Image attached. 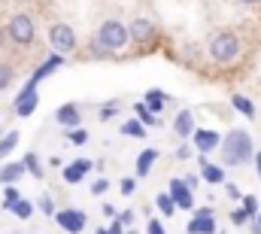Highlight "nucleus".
<instances>
[{"instance_id": "25", "label": "nucleus", "mask_w": 261, "mask_h": 234, "mask_svg": "<svg viewBox=\"0 0 261 234\" xmlns=\"http://www.w3.org/2000/svg\"><path fill=\"white\" fill-rule=\"evenodd\" d=\"M122 134H125V137H137V140H140V137H146V125H143V122H137V119H128V122L122 125Z\"/></svg>"}, {"instance_id": "50", "label": "nucleus", "mask_w": 261, "mask_h": 234, "mask_svg": "<svg viewBox=\"0 0 261 234\" xmlns=\"http://www.w3.org/2000/svg\"><path fill=\"white\" fill-rule=\"evenodd\" d=\"M0 137H3V134H0Z\"/></svg>"}, {"instance_id": "9", "label": "nucleus", "mask_w": 261, "mask_h": 234, "mask_svg": "<svg viewBox=\"0 0 261 234\" xmlns=\"http://www.w3.org/2000/svg\"><path fill=\"white\" fill-rule=\"evenodd\" d=\"M167 195L176 201L179 210H195V192L186 185V179H170L167 182Z\"/></svg>"}, {"instance_id": "26", "label": "nucleus", "mask_w": 261, "mask_h": 234, "mask_svg": "<svg viewBox=\"0 0 261 234\" xmlns=\"http://www.w3.org/2000/svg\"><path fill=\"white\" fill-rule=\"evenodd\" d=\"M18 146V131H9V134H3L0 137V158H6L12 149Z\"/></svg>"}, {"instance_id": "33", "label": "nucleus", "mask_w": 261, "mask_h": 234, "mask_svg": "<svg viewBox=\"0 0 261 234\" xmlns=\"http://www.w3.org/2000/svg\"><path fill=\"white\" fill-rule=\"evenodd\" d=\"M107 189H110V179H107V176H100V179L91 182V195H103Z\"/></svg>"}, {"instance_id": "31", "label": "nucleus", "mask_w": 261, "mask_h": 234, "mask_svg": "<svg viewBox=\"0 0 261 234\" xmlns=\"http://www.w3.org/2000/svg\"><path fill=\"white\" fill-rule=\"evenodd\" d=\"M18 198H21V195H18V189H15V185H6V189H3V207H6V210H9Z\"/></svg>"}, {"instance_id": "28", "label": "nucleus", "mask_w": 261, "mask_h": 234, "mask_svg": "<svg viewBox=\"0 0 261 234\" xmlns=\"http://www.w3.org/2000/svg\"><path fill=\"white\" fill-rule=\"evenodd\" d=\"M119 110H122V101H116V98H113V101H107V104L100 107V122H110Z\"/></svg>"}, {"instance_id": "18", "label": "nucleus", "mask_w": 261, "mask_h": 234, "mask_svg": "<svg viewBox=\"0 0 261 234\" xmlns=\"http://www.w3.org/2000/svg\"><path fill=\"white\" fill-rule=\"evenodd\" d=\"M155 161H158V149H143L137 155V176H149L152 168H155Z\"/></svg>"}, {"instance_id": "13", "label": "nucleus", "mask_w": 261, "mask_h": 234, "mask_svg": "<svg viewBox=\"0 0 261 234\" xmlns=\"http://www.w3.org/2000/svg\"><path fill=\"white\" fill-rule=\"evenodd\" d=\"M173 131H176L179 140H192V134H195V116H192V110H179V113H176Z\"/></svg>"}, {"instance_id": "35", "label": "nucleus", "mask_w": 261, "mask_h": 234, "mask_svg": "<svg viewBox=\"0 0 261 234\" xmlns=\"http://www.w3.org/2000/svg\"><path fill=\"white\" fill-rule=\"evenodd\" d=\"M119 189H122V195H134V192H137V179H134V176H125Z\"/></svg>"}, {"instance_id": "24", "label": "nucleus", "mask_w": 261, "mask_h": 234, "mask_svg": "<svg viewBox=\"0 0 261 234\" xmlns=\"http://www.w3.org/2000/svg\"><path fill=\"white\" fill-rule=\"evenodd\" d=\"M134 119H137V122H143L146 128H155V125H158V116H152V113L146 110V104H143V101H137V104H134Z\"/></svg>"}, {"instance_id": "36", "label": "nucleus", "mask_w": 261, "mask_h": 234, "mask_svg": "<svg viewBox=\"0 0 261 234\" xmlns=\"http://www.w3.org/2000/svg\"><path fill=\"white\" fill-rule=\"evenodd\" d=\"M88 52H91V55H94V58H110V52H107V49H103V46H97V43H94V40H91V43H88Z\"/></svg>"}, {"instance_id": "3", "label": "nucleus", "mask_w": 261, "mask_h": 234, "mask_svg": "<svg viewBox=\"0 0 261 234\" xmlns=\"http://www.w3.org/2000/svg\"><path fill=\"white\" fill-rule=\"evenodd\" d=\"M210 58L216 61V64H231V61L240 55V37L234 34V31H216L213 37H210Z\"/></svg>"}, {"instance_id": "27", "label": "nucleus", "mask_w": 261, "mask_h": 234, "mask_svg": "<svg viewBox=\"0 0 261 234\" xmlns=\"http://www.w3.org/2000/svg\"><path fill=\"white\" fill-rule=\"evenodd\" d=\"M240 201H243V213H246V216H249V219H255V216H258V198H255V195H243V198H240Z\"/></svg>"}, {"instance_id": "46", "label": "nucleus", "mask_w": 261, "mask_h": 234, "mask_svg": "<svg viewBox=\"0 0 261 234\" xmlns=\"http://www.w3.org/2000/svg\"><path fill=\"white\" fill-rule=\"evenodd\" d=\"M237 3H243V6H255V3H261V0H237Z\"/></svg>"}, {"instance_id": "49", "label": "nucleus", "mask_w": 261, "mask_h": 234, "mask_svg": "<svg viewBox=\"0 0 261 234\" xmlns=\"http://www.w3.org/2000/svg\"><path fill=\"white\" fill-rule=\"evenodd\" d=\"M125 234H137V231H125Z\"/></svg>"}, {"instance_id": "16", "label": "nucleus", "mask_w": 261, "mask_h": 234, "mask_svg": "<svg viewBox=\"0 0 261 234\" xmlns=\"http://www.w3.org/2000/svg\"><path fill=\"white\" fill-rule=\"evenodd\" d=\"M186 231L189 234H216L219 231V228H216V216H197V213H192Z\"/></svg>"}, {"instance_id": "6", "label": "nucleus", "mask_w": 261, "mask_h": 234, "mask_svg": "<svg viewBox=\"0 0 261 234\" xmlns=\"http://www.w3.org/2000/svg\"><path fill=\"white\" fill-rule=\"evenodd\" d=\"M49 43H52V49L58 55H67V52L76 49V31L70 25H64V21H58V25L49 28Z\"/></svg>"}, {"instance_id": "11", "label": "nucleus", "mask_w": 261, "mask_h": 234, "mask_svg": "<svg viewBox=\"0 0 261 234\" xmlns=\"http://www.w3.org/2000/svg\"><path fill=\"white\" fill-rule=\"evenodd\" d=\"M94 165L88 161V158H76V161H70L64 168V182H70V185H76V182H82L85 179V174L91 171Z\"/></svg>"}, {"instance_id": "21", "label": "nucleus", "mask_w": 261, "mask_h": 234, "mask_svg": "<svg viewBox=\"0 0 261 234\" xmlns=\"http://www.w3.org/2000/svg\"><path fill=\"white\" fill-rule=\"evenodd\" d=\"M155 207H158V213H161V216H167V219H170V216L179 210V207H176V201H173L167 192H161V195L155 198Z\"/></svg>"}, {"instance_id": "34", "label": "nucleus", "mask_w": 261, "mask_h": 234, "mask_svg": "<svg viewBox=\"0 0 261 234\" xmlns=\"http://www.w3.org/2000/svg\"><path fill=\"white\" fill-rule=\"evenodd\" d=\"M231 222H234V225H246V222H249V216L243 213V207H237V210H231Z\"/></svg>"}, {"instance_id": "38", "label": "nucleus", "mask_w": 261, "mask_h": 234, "mask_svg": "<svg viewBox=\"0 0 261 234\" xmlns=\"http://www.w3.org/2000/svg\"><path fill=\"white\" fill-rule=\"evenodd\" d=\"M176 158H179V161H189V158H192V149H189V146L182 143V146L176 149Z\"/></svg>"}, {"instance_id": "39", "label": "nucleus", "mask_w": 261, "mask_h": 234, "mask_svg": "<svg viewBox=\"0 0 261 234\" xmlns=\"http://www.w3.org/2000/svg\"><path fill=\"white\" fill-rule=\"evenodd\" d=\"M225 192H228V198H234V201H237V198H243V195H240V189H237L234 182H225Z\"/></svg>"}, {"instance_id": "43", "label": "nucleus", "mask_w": 261, "mask_h": 234, "mask_svg": "<svg viewBox=\"0 0 261 234\" xmlns=\"http://www.w3.org/2000/svg\"><path fill=\"white\" fill-rule=\"evenodd\" d=\"M252 161H255V171H258V179H261V152H255V155H252Z\"/></svg>"}, {"instance_id": "8", "label": "nucleus", "mask_w": 261, "mask_h": 234, "mask_svg": "<svg viewBox=\"0 0 261 234\" xmlns=\"http://www.w3.org/2000/svg\"><path fill=\"white\" fill-rule=\"evenodd\" d=\"M128 37H130V43H140V46H146V43H152L155 40V21L152 18H134L128 25Z\"/></svg>"}, {"instance_id": "32", "label": "nucleus", "mask_w": 261, "mask_h": 234, "mask_svg": "<svg viewBox=\"0 0 261 234\" xmlns=\"http://www.w3.org/2000/svg\"><path fill=\"white\" fill-rule=\"evenodd\" d=\"M9 82H12V67H9V64H0V91H3Z\"/></svg>"}, {"instance_id": "30", "label": "nucleus", "mask_w": 261, "mask_h": 234, "mask_svg": "<svg viewBox=\"0 0 261 234\" xmlns=\"http://www.w3.org/2000/svg\"><path fill=\"white\" fill-rule=\"evenodd\" d=\"M37 210H40V213H46V216H55V201H52V195H40Z\"/></svg>"}, {"instance_id": "2", "label": "nucleus", "mask_w": 261, "mask_h": 234, "mask_svg": "<svg viewBox=\"0 0 261 234\" xmlns=\"http://www.w3.org/2000/svg\"><path fill=\"white\" fill-rule=\"evenodd\" d=\"M94 43H97V46H103L110 55H116V52L128 49V43H130L128 25H122L119 18H107V21L97 28V34H94Z\"/></svg>"}, {"instance_id": "12", "label": "nucleus", "mask_w": 261, "mask_h": 234, "mask_svg": "<svg viewBox=\"0 0 261 234\" xmlns=\"http://www.w3.org/2000/svg\"><path fill=\"white\" fill-rule=\"evenodd\" d=\"M58 67H64V55H58V52H52L49 58H46L43 64H40V67H37V70H34V76H31V82H37V85H40V82H43L46 76H52V73H55Z\"/></svg>"}, {"instance_id": "7", "label": "nucleus", "mask_w": 261, "mask_h": 234, "mask_svg": "<svg viewBox=\"0 0 261 234\" xmlns=\"http://www.w3.org/2000/svg\"><path fill=\"white\" fill-rule=\"evenodd\" d=\"M192 143H195V149L200 152V155H210V152H216V149H219L222 134H219V131H213V128H195Z\"/></svg>"}, {"instance_id": "15", "label": "nucleus", "mask_w": 261, "mask_h": 234, "mask_svg": "<svg viewBox=\"0 0 261 234\" xmlns=\"http://www.w3.org/2000/svg\"><path fill=\"white\" fill-rule=\"evenodd\" d=\"M55 119H58V125H64L67 131H73V128H79L82 113H79V107H76V104H64V107H58V110H55Z\"/></svg>"}, {"instance_id": "19", "label": "nucleus", "mask_w": 261, "mask_h": 234, "mask_svg": "<svg viewBox=\"0 0 261 234\" xmlns=\"http://www.w3.org/2000/svg\"><path fill=\"white\" fill-rule=\"evenodd\" d=\"M164 91H158V88H152V91H146L143 95V104H146V110L152 113V116H161L164 113Z\"/></svg>"}, {"instance_id": "10", "label": "nucleus", "mask_w": 261, "mask_h": 234, "mask_svg": "<svg viewBox=\"0 0 261 234\" xmlns=\"http://www.w3.org/2000/svg\"><path fill=\"white\" fill-rule=\"evenodd\" d=\"M55 222L64 228V231H70V234H79L82 228H85V213L82 210H76V207H67V210H58L55 213Z\"/></svg>"}, {"instance_id": "5", "label": "nucleus", "mask_w": 261, "mask_h": 234, "mask_svg": "<svg viewBox=\"0 0 261 234\" xmlns=\"http://www.w3.org/2000/svg\"><path fill=\"white\" fill-rule=\"evenodd\" d=\"M40 107V95H37V82H24L21 85V91L15 95V104H12V110H15V116H21V119H28V116H34V110Z\"/></svg>"}, {"instance_id": "14", "label": "nucleus", "mask_w": 261, "mask_h": 234, "mask_svg": "<svg viewBox=\"0 0 261 234\" xmlns=\"http://www.w3.org/2000/svg\"><path fill=\"white\" fill-rule=\"evenodd\" d=\"M200 179H203V182H210V185H222V182H228V179H225V168H222V165L206 161L203 155H200Z\"/></svg>"}, {"instance_id": "29", "label": "nucleus", "mask_w": 261, "mask_h": 234, "mask_svg": "<svg viewBox=\"0 0 261 234\" xmlns=\"http://www.w3.org/2000/svg\"><path fill=\"white\" fill-rule=\"evenodd\" d=\"M67 140H70L73 146H85V143H88V131H85V128H73V131H67Z\"/></svg>"}, {"instance_id": "47", "label": "nucleus", "mask_w": 261, "mask_h": 234, "mask_svg": "<svg viewBox=\"0 0 261 234\" xmlns=\"http://www.w3.org/2000/svg\"><path fill=\"white\" fill-rule=\"evenodd\" d=\"M255 228L261 231V210H258V216H255Z\"/></svg>"}, {"instance_id": "40", "label": "nucleus", "mask_w": 261, "mask_h": 234, "mask_svg": "<svg viewBox=\"0 0 261 234\" xmlns=\"http://www.w3.org/2000/svg\"><path fill=\"white\" fill-rule=\"evenodd\" d=\"M119 222H122V225L128 228L130 222H134V213H130V210H125V213H119Z\"/></svg>"}, {"instance_id": "42", "label": "nucleus", "mask_w": 261, "mask_h": 234, "mask_svg": "<svg viewBox=\"0 0 261 234\" xmlns=\"http://www.w3.org/2000/svg\"><path fill=\"white\" fill-rule=\"evenodd\" d=\"M186 185L195 192V189H197V176H195V174H189V176H186Z\"/></svg>"}, {"instance_id": "41", "label": "nucleus", "mask_w": 261, "mask_h": 234, "mask_svg": "<svg viewBox=\"0 0 261 234\" xmlns=\"http://www.w3.org/2000/svg\"><path fill=\"white\" fill-rule=\"evenodd\" d=\"M103 216H110V219H116V207H113V204H103Z\"/></svg>"}, {"instance_id": "1", "label": "nucleus", "mask_w": 261, "mask_h": 234, "mask_svg": "<svg viewBox=\"0 0 261 234\" xmlns=\"http://www.w3.org/2000/svg\"><path fill=\"white\" fill-rule=\"evenodd\" d=\"M219 152H222V165H246V161H252V155H255L252 134L243 131V128L228 131L222 137V143H219Z\"/></svg>"}, {"instance_id": "45", "label": "nucleus", "mask_w": 261, "mask_h": 234, "mask_svg": "<svg viewBox=\"0 0 261 234\" xmlns=\"http://www.w3.org/2000/svg\"><path fill=\"white\" fill-rule=\"evenodd\" d=\"M6 40H9V37H6V28H0V49L6 46Z\"/></svg>"}, {"instance_id": "4", "label": "nucleus", "mask_w": 261, "mask_h": 234, "mask_svg": "<svg viewBox=\"0 0 261 234\" xmlns=\"http://www.w3.org/2000/svg\"><path fill=\"white\" fill-rule=\"evenodd\" d=\"M6 37L15 43V46H31L34 37H37V28H34V18L28 12H15L6 25Z\"/></svg>"}, {"instance_id": "20", "label": "nucleus", "mask_w": 261, "mask_h": 234, "mask_svg": "<svg viewBox=\"0 0 261 234\" xmlns=\"http://www.w3.org/2000/svg\"><path fill=\"white\" fill-rule=\"evenodd\" d=\"M231 107H234L237 113H243L246 119H255V104H252L246 95H231Z\"/></svg>"}, {"instance_id": "44", "label": "nucleus", "mask_w": 261, "mask_h": 234, "mask_svg": "<svg viewBox=\"0 0 261 234\" xmlns=\"http://www.w3.org/2000/svg\"><path fill=\"white\" fill-rule=\"evenodd\" d=\"M195 213H197V216H213V210H210V207H197Z\"/></svg>"}, {"instance_id": "22", "label": "nucleus", "mask_w": 261, "mask_h": 234, "mask_svg": "<svg viewBox=\"0 0 261 234\" xmlns=\"http://www.w3.org/2000/svg\"><path fill=\"white\" fill-rule=\"evenodd\" d=\"M34 210H37V207H34V201H28V198H18V201L9 207V213H12V216H18V219H31V216H34Z\"/></svg>"}, {"instance_id": "48", "label": "nucleus", "mask_w": 261, "mask_h": 234, "mask_svg": "<svg viewBox=\"0 0 261 234\" xmlns=\"http://www.w3.org/2000/svg\"><path fill=\"white\" fill-rule=\"evenodd\" d=\"M94 234H107V228H97V231H94Z\"/></svg>"}, {"instance_id": "17", "label": "nucleus", "mask_w": 261, "mask_h": 234, "mask_svg": "<svg viewBox=\"0 0 261 234\" xmlns=\"http://www.w3.org/2000/svg\"><path fill=\"white\" fill-rule=\"evenodd\" d=\"M24 174H28V171H24L21 161H9V165L0 168V182H3V185H12V182H18Z\"/></svg>"}, {"instance_id": "37", "label": "nucleus", "mask_w": 261, "mask_h": 234, "mask_svg": "<svg viewBox=\"0 0 261 234\" xmlns=\"http://www.w3.org/2000/svg\"><path fill=\"white\" fill-rule=\"evenodd\" d=\"M146 234H167V231H164L161 219H152V222H149V231H146Z\"/></svg>"}, {"instance_id": "23", "label": "nucleus", "mask_w": 261, "mask_h": 234, "mask_svg": "<svg viewBox=\"0 0 261 234\" xmlns=\"http://www.w3.org/2000/svg\"><path fill=\"white\" fill-rule=\"evenodd\" d=\"M21 165H24V171H28V174H34L37 179H43V176H46V171H43V165H40V155H37V152H28V155L21 158Z\"/></svg>"}]
</instances>
